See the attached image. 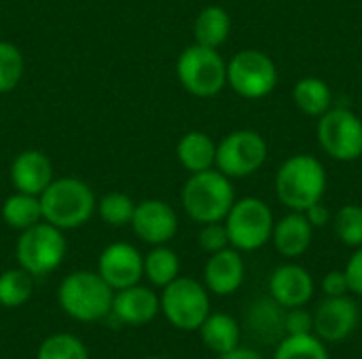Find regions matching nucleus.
I'll return each instance as SVG.
<instances>
[{
	"instance_id": "obj_1",
	"label": "nucleus",
	"mask_w": 362,
	"mask_h": 359,
	"mask_svg": "<svg viewBox=\"0 0 362 359\" xmlns=\"http://www.w3.org/2000/svg\"><path fill=\"white\" fill-rule=\"evenodd\" d=\"M115 290L98 271H74L66 275L57 288L62 311L81 324H95L110 315Z\"/></svg>"
},
{
	"instance_id": "obj_2",
	"label": "nucleus",
	"mask_w": 362,
	"mask_h": 359,
	"mask_svg": "<svg viewBox=\"0 0 362 359\" xmlns=\"http://www.w3.org/2000/svg\"><path fill=\"white\" fill-rule=\"evenodd\" d=\"M38 199L42 220L62 231H72L87 224L98 205L93 190L78 178L53 180Z\"/></svg>"
},
{
	"instance_id": "obj_3",
	"label": "nucleus",
	"mask_w": 362,
	"mask_h": 359,
	"mask_svg": "<svg viewBox=\"0 0 362 359\" xmlns=\"http://www.w3.org/2000/svg\"><path fill=\"white\" fill-rule=\"evenodd\" d=\"M327 193L325 165L312 154H295L276 174V195L291 212H305Z\"/></svg>"
},
{
	"instance_id": "obj_4",
	"label": "nucleus",
	"mask_w": 362,
	"mask_h": 359,
	"mask_svg": "<svg viewBox=\"0 0 362 359\" xmlns=\"http://www.w3.org/2000/svg\"><path fill=\"white\" fill-rule=\"evenodd\" d=\"M182 207L191 220L199 224L223 222L235 203V193L231 178L221 174L218 169H206L191 174V178L182 186Z\"/></svg>"
},
{
	"instance_id": "obj_5",
	"label": "nucleus",
	"mask_w": 362,
	"mask_h": 359,
	"mask_svg": "<svg viewBox=\"0 0 362 359\" xmlns=\"http://www.w3.org/2000/svg\"><path fill=\"white\" fill-rule=\"evenodd\" d=\"M176 74L185 91L195 97H214L227 85V63L221 53L197 42L180 53Z\"/></svg>"
},
{
	"instance_id": "obj_6",
	"label": "nucleus",
	"mask_w": 362,
	"mask_h": 359,
	"mask_svg": "<svg viewBox=\"0 0 362 359\" xmlns=\"http://www.w3.org/2000/svg\"><path fill=\"white\" fill-rule=\"evenodd\" d=\"M66 250L68 243L64 231L49 222H38L21 231L15 245V256L21 269H25L34 277H40L59 269L66 258Z\"/></svg>"
},
{
	"instance_id": "obj_7",
	"label": "nucleus",
	"mask_w": 362,
	"mask_h": 359,
	"mask_svg": "<svg viewBox=\"0 0 362 359\" xmlns=\"http://www.w3.org/2000/svg\"><path fill=\"white\" fill-rule=\"evenodd\" d=\"M163 317L178 330L195 332L210 315L208 288L191 277H176L159 296Z\"/></svg>"
},
{
	"instance_id": "obj_8",
	"label": "nucleus",
	"mask_w": 362,
	"mask_h": 359,
	"mask_svg": "<svg viewBox=\"0 0 362 359\" xmlns=\"http://www.w3.org/2000/svg\"><path fill=\"white\" fill-rule=\"evenodd\" d=\"M274 224L276 222L269 205L257 197H244L235 201L225 218L229 243L238 252L261 250L267 241H272Z\"/></svg>"
},
{
	"instance_id": "obj_9",
	"label": "nucleus",
	"mask_w": 362,
	"mask_h": 359,
	"mask_svg": "<svg viewBox=\"0 0 362 359\" xmlns=\"http://www.w3.org/2000/svg\"><path fill=\"white\" fill-rule=\"evenodd\" d=\"M227 83L238 95L246 99H261L276 89L278 68L267 53L259 49H244L227 63Z\"/></svg>"
},
{
	"instance_id": "obj_10",
	"label": "nucleus",
	"mask_w": 362,
	"mask_h": 359,
	"mask_svg": "<svg viewBox=\"0 0 362 359\" xmlns=\"http://www.w3.org/2000/svg\"><path fill=\"white\" fill-rule=\"evenodd\" d=\"M318 142L322 150L341 163L362 157V121L348 108H329L318 121Z\"/></svg>"
},
{
	"instance_id": "obj_11",
	"label": "nucleus",
	"mask_w": 362,
	"mask_h": 359,
	"mask_svg": "<svg viewBox=\"0 0 362 359\" xmlns=\"http://www.w3.org/2000/svg\"><path fill=\"white\" fill-rule=\"evenodd\" d=\"M267 161V142L252 129L231 131L216 144V167L227 178H246Z\"/></svg>"
},
{
	"instance_id": "obj_12",
	"label": "nucleus",
	"mask_w": 362,
	"mask_h": 359,
	"mask_svg": "<svg viewBox=\"0 0 362 359\" xmlns=\"http://www.w3.org/2000/svg\"><path fill=\"white\" fill-rule=\"evenodd\" d=\"M98 273L117 292L140 284V279L144 277V258L132 243L117 241L104 248V252L100 254Z\"/></svg>"
},
{
	"instance_id": "obj_13",
	"label": "nucleus",
	"mask_w": 362,
	"mask_h": 359,
	"mask_svg": "<svg viewBox=\"0 0 362 359\" xmlns=\"http://www.w3.org/2000/svg\"><path fill=\"white\" fill-rule=\"evenodd\" d=\"M132 229L140 241L148 245H165L178 233V216L165 201L146 199L136 205Z\"/></svg>"
},
{
	"instance_id": "obj_14",
	"label": "nucleus",
	"mask_w": 362,
	"mask_h": 359,
	"mask_svg": "<svg viewBox=\"0 0 362 359\" xmlns=\"http://www.w3.org/2000/svg\"><path fill=\"white\" fill-rule=\"evenodd\" d=\"M361 313L348 296H327L314 313V332L320 341L339 343L348 339L358 326Z\"/></svg>"
},
{
	"instance_id": "obj_15",
	"label": "nucleus",
	"mask_w": 362,
	"mask_h": 359,
	"mask_svg": "<svg viewBox=\"0 0 362 359\" xmlns=\"http://www.w3.org/2000/svg\"><path fill=\"white\" fill-rule=\"evenodd\" d=\"M314 277L299 264H282L269 277L272 300L284 309L305 307L314 298Z\"/></svg>"
},
{
	"instance_id": "obj_16",
	"label": "nucleus",
	"mask_w": 362,
	"mask_h": 359,
	"mask_svg": "<svg viewBox=\"0 0 362 359\" xmlns=\"http://www.w3.org/2000/svg\"><path fill=\"white\" fill-rule=\"evenodd\" d=\"M246 277L244 258L235 248H225L216 254H210L206 267H204V286L208 292L216 296H229L235 294Z\"/></svg>"
},
{
	"instance_id": "obj_17",
	"label": "nucleus",
	"mask_w": 362,
	"mask_h": 359,
	"mask_svg": "<svg viewBox=\"0 0 362 359\" xmlns=\"http://www.w3.org/2000/svg\"><path fill=\"white\" fill-rule=\"evenodd\" d=\"M161 311L159 296L140 284L117 290L112 296V315L125 326H144L151 324Z\"/></svg>"
},
{
	"instance_id": "obj_18",
	"label": "nucleus",
	"mask_w": 362,
	"mask_h": 359,
	"mask_svg": "<svg viewBox=\"0 0 362 359\" xmlns=\"http://www.w3.org/2000/svg\"><path fill=\"white\" fill-rule=\"evenodd\" d=\"M11 182L15 190L36 195L53 182V165L40 150H23L11 163Z\"/></svg>"
},
{
	"instance_id": "obj_19",
	"label": "nucleus",
	"mask_w": 362,
	"mask_h": 359,
	"mask_svg": "<svg viewBox=\"0 0 362 359\" xmlns=\"http://www.w3.org/2000/svg\"><path fill=\"white\" fill-rule=\"evenodd\" d=\"M312 237H314V226L308 222L303 212H293L284 216L280 222L274 224V233H272V241L284 258L303 256L312 245Z\"/></svg>"
},
{
	"instance_id": "obj_20",
	"label": "nucleus",
	"mask_w": 362,
	"mask_h": 359,
	"mask_svg": "<svg viewBox=\"0 0 362 359\" xmlns=\"http://www.w3.org/2000/svg\"><path fill=\"white\" fill-rule=\"evenodd\" d=\"M176 157L187 171H206L216 163V144L204 131H189L178 140Z\"/></svg>"
},
{
	"instance_id": "obj_21",
	"label": "nucleus",
	"mask_w": 362,
	"mask_h": 359,
	"mask_svg": "<svg viewBox=\"0 0 362 359\" xmlns=\"http://www.w3.org/2000/svg\"><path fill=\"white\" fill-rule=\"evenodd\" d=\"M199 336L204 341V345L216 353L223 355L235 347H240V324L227 315V313H210L204 324L199 326Z\"/></svg>"
},
{
	"instance_id": "obj_22",
	"label": "nucleus",
	"mask_w": 362,
	"mask_h": 359,
	"mask_svg": "<svg viewBox=\"0 0 362 359\" xmlns=\"http://www.w3.org/2000/svg\"><path fill=\"white\" fill-rule=\"evenodd\" d=\"M229 32H231V17L218 4L206 6L197 15L195 25H193L195 42L210 47V49H218L221 44H225L229 38Z\"/></svg>"
},
{
	"instance_id": "obj_23",
	"label": "nucleus",
	"mask_w": 362,
	"mask_h": 359,
	"mask_svg": "<svg viewBox=\"0 0 362 359\" xmlns=\"http://www.w3.org/2000/svg\"><path fill=\"white\" fill-rule=\"evenodd\" d=\"M293 99L297 108L308 116H322L329 108H333L331 87L316 76H305L297 80V85L293 87Z\"/></svg>"
},
{
	"instance_id": "obj_24",
	"label": "nucleus",
	"mask_w": 362,
	"mask_h": 359,
	"mask_svg": "<svg viewBox=\"0 0 362 359\" xmlns=\"http://www.w3.org/2000/svg\"><path fill=\"white\" fill-rule=\"evenodd\" d=\"M2 220L15 231H25V229L38 224L42 220L40 199L36 195L17 190L2 203Z\"/></svg>"
},
{
	"instance_id": "obj_25",
	"label": "nucleus",
	"mask_w": 362,
	"mask_h": 359,
	"mask_svg": "<svg viewBox=\"0 0 362 359\" xmlns=\"http://www.w3.org/2000/svg\"><path fill=\"white\" fill-rule=\"evenodd\" d=\"M34 294V275L25 269H8L0 275V305L6 309L23 307Z\"/></svg>"
},
{
	"instance_id": "obj_26",
	"label": "nucleus",
	"mask_w": 362,
	"mask_h": 359,
	"mask_svg": "<svg viewBox=\"0 0 362 359\" xmlns=\"http://www.w3.org/2000/svg\"><path fill=\"white\" fill-rule=\"evenodd\" d=\"M180 273V260L176 252H172L165 245H155L146 256H144V277L157 286L165 288L170 281H174Z\"/></svg>"
},
{
	"instance_id": "obj_27",
	"label": "nucleus",
	"mask_w": 362,
	"mask_h": 359,
	"mask_svg": "<svg viewBox=\"0 0 362 359\" xmlns=\"http://www.w3.org/2000/svg\"><path fill=\"white\" fill-rule=\"evenodd\" d=\"M274 359H331L325 343L316 334L288 336L276 347Z\"/></svg>"
},
{
	"instance_id": "obj_28",
	"label": "nucleus",
	"mask_w": 362,
	"mask_h": 359,
	"mask_svg": "<svg viewBox=\"0 0 362 359\" xmlns=\"http://www.w3.org/2000/svg\"><path fill=\"white\" fill-rule=\"evenodd\" d=\"M36 359H89V353L81 339L59 332V334L47 336L40 343L36 351Z\"/></svg>"
},
{
	"instance_id": "obj_29",
	"label": "nucleus",
	"mask_w": 362,
	"mask_h": 359,
	"mask_svg": "<svg viewBox=\"0 0 362 359\" xmlns=\"http://www.w3.org/2000/svg\"><path fill=\"white\" fill-rule=\"evenodd\" d=\"M95 209L108 226H125L132 224L136 203L125 193H108L100 199Z\"/></svg>"
},
{
	"instance_id": "obj_30",
	"label": "nucleus",
	"mask_w": 362,
	"mask_h": 359,
	"mask_svg": "<svg viewBox=\"0 0 362 359\" xmlns=\"http://www.w3.org/2000/svg\"><path fill=\"white\" fill-rule=\"evenodd\" d=\"M335 233L339 241L348 248H361L362 245V207L356 203L339 207L335 214Z\"/></svg>"
},
{
	"instance_id": "obj_31",
	"label": "nucleus",
	"mask_w": 362,
	"mask_h": 359,
	"mask_svg": "<svg viewBox=\"0 0 362 359\" xmlns=\"http://www.w3.org/2000/svg\"><path fill=\"white\" fill-rule=\"evenodd\" d=\"M23 76V55L13 42L0 40V93L13 91Z\"/></svg>"
},
{
	"instance_id": "obj_32",
	"label": "nucleus",
	"mask_w": 362,
	"mask_h": 359,
	"mask_svg": "<svg viewBox=\"0 0 362 359\" xmlns=\"http://www.w3.org/2000/svg\"><path fill=\"white\" fill-rule=\"evenodd\" d=\"M199 245L204 252L208 254H216L225 248H229V233H227V226L221 224V222H210V224H204V229L199 231Z\"/></svg>"
},
{
	"instance_id": "obj_33",
	"label": "nucleus",
	"mask_w": 362,
	"mask_h": 359,
	"mask_svg": "<svg viewBox=\"0 0 362 359\" xmlns=\"http://www.w3.org/2000/svg\"><path fill=\"white\" fill-rule=\"evenodd\" d=\"M284 332L288 336H301L314 332V313L305 311L303 307L288 309L284 315Z\"/></svg>"
},
{
	"instance_id": "obj_34",
	"label": "nucleus",
	"mask_w": 362,
	"mask_h": 359,
	"mask_svg": "<svg viewBox=\"0 0 362 359\" xmlns=\"http://www.w3.org/2000/svg\"><path fill=\"white\" fill-rule=\"evenodd\" d=\"M346 277H348V286H350V292L362 296V245L356 248V252L352 254V258L348 260L346 264Z\"/></svg>"
},
{
	"instance_id": "obj_35",
	"label": "nucleus",
	"mask_w": 362,
	"mask_h": 359,
	"mask_svg": "<svg viewBox=\"0 0 362 359\" xmlns=\"http://www.w3.org/2000/svg\"><path fill=\"white\" fill-rule=\"evenodd\" d=\"M322 292L327 296H348L350 286H348V277L344 271H331L325 275L322 279Z\"/></svg>"
},
{
	"instance_id": "obj_36",
	"label": "nucleus",
	"mask_w": 362,
	"mask_h": 359,
	"mask_svg": "<svg viewBox=\"0 0 362 359\" xmlns=\"http://www.w3.org/2000/svg\"><path fill=\"white\" fill-rule=\"evenodd\" d=\"M303 214H305L308 222H310L314 229H322V226H327V224H329V220H331V212H329V207H327V205H322V201L314 203V205H312V207H308Z\"/></svg>"
},
{
	"instance_id": "obj_37",
	"label": "nucleus",
	"mask_w": 362,
	"mask_h": 359,
	"mask_svg": "<svg viewBox=\"0 0 362 359\" xmlns=\"http://www.w3.org/2000/svg\"><path fill=\"white\" fill-rule=\"evenodd\" d=\"M218 359H265L259 351L255 349H246V347H235L223 355H218Z\"/></svg>"
},
{
	"instance_id": "obj_38",
	"label": "nucleus",
	"mask_w": 362,
	"mask_h": 359,
	"mask_svg": "<svg viewBox=\"0 0 362 359\" xmlns=\"http://www.w3.org/2000/svg\"><path fill=\"white\" fill-rule=\"evenodd\" d=\"M144 359H165V358H157V355H153V358H144Z\"/></svg>"
},
{
	"instance_id": "obj_39",
	"label": "nucleus",
	"mask_w": 362,
	"mask_h": 359,
	"mask_svg": "<svg viewBox=\"0 0 362 359\" xmlns=\"http://www.w3.org/2000/svg\"><path fill=\"white\" fill-rule=\"evenodd\" d=\"M100 359H112V358H100Z\"/></svg>"
}]
</instances>
